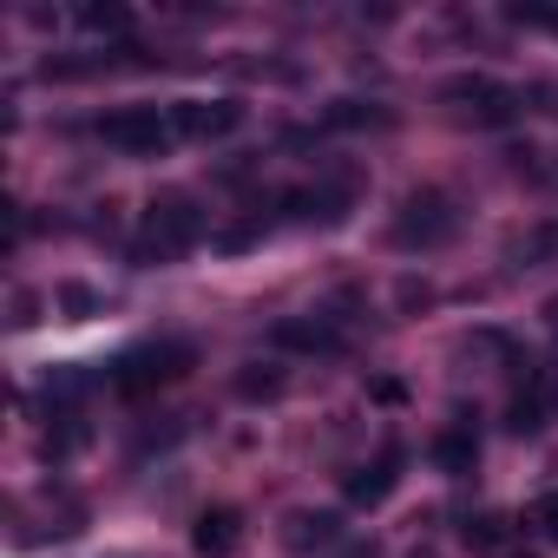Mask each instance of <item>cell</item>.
<instances>
[{
  "instance_id": "obj_1",
  "label": "cell",
  "mask_w": 558,
  "mask_h": 558,
  "mask_svg": "<svg viewBox=\"0 0 558 558\" xmlns=\"http://www.w3.org/2000/svg\"><path fill=\"white\" fill-rule=\"evenodd\" d=\"M191 368H197V349L178 342V336H165V342H138V349H125V355L106 368V388L125 395V401H138V395H158V388L184 381Z\"/></svg>"
},
{
  "instance_id": "obj_2",
  "label": "cell",
  "mask_w": 558,
  "mask_h": 558,
  "mask_svg": "<svg viewBox=\"0 0 558 558\" xmlns=\"http://www.w3.org/2000/svg\"><path fill=\"white\" fill-rule=\"evenodd\" d=\"M204 243V210L184 197V191H165V197H151L145 204V236H138V263L151 269V263H171V256H184V250H197Z\"/></svg>"
},
{
  "instance_id": "obj_3",
  "label": "cell",
  "mask_w": 558,
  "mask_h": 558,
  "mask_svg": "<svg viewBox=\"0 0 558 558\" xmlns=\"http://www.w3.org/2000/svg\"><path fill=\"white\" fill-rule=\"evenodd\" d=\"M99 138L125 158H165L178 145V119H171V106H125V112L99 119Z\"/></svg>"
},
{
  "instance_id": "obj_4",
  "label": "cell",
  "mask_w": 558,
  "mask_h": 558,
  "mask_svg": "<svg viewBox=\"0 0 558 558\" xmlns=\"http://www.w3.org/2000/svg\"><path fill=\"white\" fill-rule=\"evenodd\" d=\"M460 230V204L447 191H414L395 217V243L401 250H440L447 236Z\"/></svg>"
},
{
  "instance_id": "obj_5",
  "label": "cell",
  "mask_w": 558,
  "mask_h": 558,
  "mask_svg": "<svg viewBox=\"0 0 558 558\" xmlns=\"http://www.w3.org/2000/svg\"><path fill=\"white\" fill-rule=\"evenodd\" d=\"M440 99H447V106H460V112H466V119H480V125H512V119H519V106H525V93L499 86L493 73H453V80L440 86Z\"/></svg>"
},
{
  "instance_id": "obj_6",
  "label": "cell",
  "mask_w": 558,
  "mask_h": 558,
  "mask_svg": "<svg viewBox=\"0 0 558 558\" xmlns=\"http://www.w3.org/2000/svg\"><path fill=\"white\" fill-rule=\"evenodd\" d=\"M269 342L283 355H336L342 349V323L336 316H283L269 329Z\"/></svg>"
},
{
  "instance_id": "obj_7",
  "label": "cell",
  "mask_w": 558,
  "mask_h": 558,
  "mask_svg": "<svg viewBox=\"0 0 558 558\" xmlns=\"http://www.w3.org/2000/svg\"><path fill=\"white\" fill-rule=\"evenodd\" d=\"M171 119H178V138H223L243 125V106L236 99H178Z\"/></svg>"
},
{
  "instance_id": "obj_8",
  "label": "cell",
  "mask_w": 558,
  "mask_h": 558,
  "mask_svg": "<svg viewBox=\"0 0 558 558\" xmlns=\"http://www.w3.org/2000/svg\"><path fill=\"white\" fill-rule=\"evenodd\" d=\"M191 545H197L204 558H230V551L243 545V512H236V506H210V512H197Z\"/></svg>"
},
{
  "instance_id": "obj_9",
  "label": "cell",
  "mask_w": 558,
  "mask_h": 558,
  "mask_svg": "<svg viewBox=\"0 0 558 558\" xmlns=\"http://www.w3.org/2000/svg\"><path fill=\"white\" fill-rule=\"evenodd\" d=\"M283 217L296 223H342L349 217V191H283Z\"/></svg>"
},
{
  "instance_id": "obj_10",
  "label": "cell",
  "mask_w": 558,
  "mask_h": 558,
  "mask_svg": "<svg viewBox=\"0 0 558 558\" xmlns=\"http://www.w3.org/2000/svg\"><path fill=\"white\" fill-rule=\"evenodd\" d=\"M395 486H401V447H388L375 466H362V473L349 480V506H381Z\"/></svg>"
},
{
  "instance_id": "obj_11",
  "label": "cell",
  "mask_w": 558,
  "mask_h": 558,
  "mask_svg": "<svg viewBox=\"0 0 558 558\" xmlns=\"http://www.w3.org/2000/svg\"><path fill=\"white\" fill-rule=\"evenodd\" d=\"M434 466L453 473V480L473 473V466H480V434H473V427H447V434L434 440Z\"/></svg>"
},
{
  "instance_id": "obj_12",
  "label": "cell",
  "mask_w": 558,
  "mask_h": 558,
  "mask_svg": "<svg viewBox=\"0 0 558 558\" xmlns=\"http://www.w3.org/2000/svg\"><path fill=\"white\" fill-rule=\"evenodd\" d=\"M545 395H551V381L538 375V381L506 408V427H512V434H538V427H545Z\"/></svg>"
},
{
  "instance_id": "obj_13",
  "label": "cell",
  "mask_w": 558,
  "mask_h": 558,
  "mask_svg": "<svg viewBox=\"0 0 558 558\" xmlns=\"http://www.w3.org/2000/svg\"><path fill=\"white\" fill-rule=\"evenodd\" d=\"M283 538H290V545H336L342 525H336V512H290Z\"/></svg>"
},
{
  "instance_id": "obj_14",
  "label": "cell",
  "mask_w": 558,
  "mask_h": 558,
  "mask_svg": "<svg viewBox=\"0 0 558 558\" xmlns=\"http://www.w3.org/2000/svg\"><path fill=\"white\" fill-rule=\"evenodd\" d=\"M323 119H329L336 132H355V125H395V112H388V106H362V99H336Z\"/></svg>"
},
{
  "instance_id": "obj_15",
  "label": "cell",
  "mask_w": 558,
  "mask_h": 558,
  "mask_svg": "<svg viewBox=\"0 0 558 558\" xmlns=\"http://www.w3.org/2000/svg\"><path fill=\"white\" fill-rule=\"evenodd\" d=\"M236 395H243V401H276V395H283V368H263V362H250V368L236 375Z\"/></svg>"
},
{
  "instance_id": "obj_16",
  "label": "cell",
  "mask_w": 558,
  "mask_h": 558,
  "mask_svg": "<svg viewBox=\"0 0 558 558\" xmlns=\"http://www.w3.org/2000/svg\"><path fill=\"white\" fill-rule=\"evenodd\" d=\"M460 538H466V545H480V551H499V545H506V519L480 512V519H466V525H460Z\"/></svg>"
},
{
  "instance_id": "obj_17",
  "label": "cell",
  "mask_w": 558,
  "mask_h": 558,
  "mask_svg": "<svg viewBox=\"0 0 558 558\" xmlns=\"http://www.w3.org/2000/svg\"><path fill=\"white\" fill-rule=\"evenodd\" d=\"M525 525H532L545 545H558V493H538V499H532V512H525Z\"/></svg>"
},
{
  "instance_id": "obj_18",
  "label": "cell",
  "mask_w": 558,
  "mask_h": 558,
  "mask_svg": "<svg viewBox=\"0 0 558 558\" xmlns=\"http://www.w3.org/2000/svg\"><path fill=\"white\" fill-rule=\"evenodd\" d=\"M210 243H217L223 256H236V250H250V243H263V223H230V230H217Z\"/></svg>"
},
{
  "instance_id": "obj_19",
  "label": "cell",
  "mask_w": 558,
  "mask_h": 558,
  "mask_svg": "<svg viewBox=\"0 0 558 558\" xmlns=\"http://www.w3.org/2000/svg\"><path fill=\"white\" fill-rule=\"evenodd\" d=\"M86 27H93V34H125L132 14H125V8H86Z\"/></svg>"
},
{
  "instance_id": "obj_20",
  "label": "cell",
  "mask_w": 558,
  "mask_h": 558,
  "mask_svg": "<svg viewBox=\"0 0 558 558\" xmlns=\"http://www.w3.org/2000/svg\"><path fill=\"white\" fill-rule=\"evenodd\" d=\"M60 310H66L73 323H86V316H93L99 303H93V290H80V283H66V290H60Z\"/></svg>"
},
{
  "instance_id": "obj_21",
  "label": "cell",
  "mask_w": 558,
  "mask_h": 558,
  "mask_svg": "<svg viewBox=\"0 0 558 558\" xmlns=\"http://www.w3.org/2000/svg\"><path fill=\"white\" fill-rule=\"evenodd\" d=\"M512 21H532V27H551L558 34V8H512Z\"/></svg>"
},
{
  "instance_id": "obj_22",
  "label": "cell",
  "mask_w": 558,
  "mask_h": 558,
  "mask_svg": "<svg viewBox=\"0 0 558 558\" xmlns=\"http://www.w3.org/2000/svg\"><path fill=\"white\" fill-rule=\"evenodd\" d=\"M525 99H538V106H545V112H551V119H558V86H532V93H525Z\"/></svg>"
},
{
  "instance_id": "obj_23",
  "label": "cell",
  "mask_w": 558,
  "mask_h": 558,
  "mask_svg": "<svg viewBox=\"0 0 558 558\" xmlns=\"http://www.w3.org/2000/svg\"><path fill=\"white\" fill-rule=\"evenodd\" d=\"M414 558H427V551H414Z\"/></svg>"
}]
</instances>
